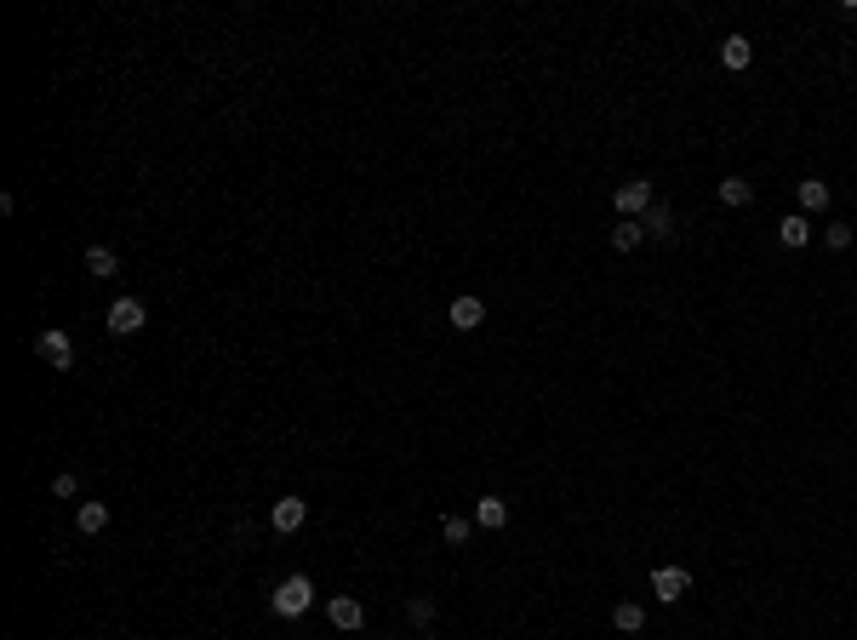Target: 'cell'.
<instances>
[{
	"label": "cell",
	"mask_w": 857,
	"mask_h": 640,
	"mask_svg": "<svg viewBox=\"0 0 857 640\" xmlns=\"http://www.w3.org/2000/svg\"><path fill=\"white\" fill-rule=\"evenodd\" d=\"M794 200H800L806 217H812V212H829V183H823V178H806L800 189H794Z\"/></svg>",
	"instance_id": "cell-13"
},
{
	"label": "cell",
	"mask_w": 857,
	"mask_h": 640,
	"mask_svg": "<svg viewBox=\"0 0 857 640\" xmlns=\"http://www.w3.org/2000/svg\"><path fill=\"white\" fill-rule=\"evenodd\" d=\"M115 269H120V258L109 252V246H92V252H86V275H92V280H109Z\"/></svg>",
	"instance_id": "cell-19"
},
{
	"label": "cell",
	"mask_w": 857,
	"mask_h": 640,
	"mask_svg": "<svg viewBox=\"0 0 857 640\" xmlns=\"http://www.w3.org/2000/svg\"><path fill=\"white\" fill-rule=\"evenodd\" d=\"M509 521V504L497 492H486V497H475V526H486V532H497V526Z\"/></svg>",
	"instance_id": "cell-11"
},
{
	"label": "cell",
	"mask_w": 857,
	"mask_h": 640,
	"mask_svg": "<svg viewBox=\"0 0 857 640\" xmlns=\"http://www.w3.org/2000/svg\"><path fill=\"white\" fill-rule=\"evenodd\" d=\"M52 492H57V497H74V492H81V480H74V475H57Z\"/></svg>",
	"instance_id": "cell-22"
},
{
	"label": "cell",
	"mask_w": 857,
	"mask_h": 640,
	"mask_svg": "<svg viewBox=\"0 0 857 640\" xmlns=\"http://www.w3.org/2000/svg\"><path fill=\"white\" fill-rule=\"evenodd\" d=\"M269 521H275V532H298V526L309 521V504H303L298 492H286V497H280V504L269 509Z\"/></svg>",
	"instance_id": "cell-7"
},
{
	"label": "cell",
	"mask_w": 857,
	"mask_h": 640,
	"mask_svg": "<svg viewBox=\"0 0 857 640\" xmlns=\"http://www.w3.org/2000/svg\"><path fill=\"white\" fill-rule=\"evenodd\" d=\"M103 326H109L115 338H132V332H144V326H149V309L137 303V298H115V303H109V320H103Z\"/></svg>",
	"instance_id": "cell-2"
},
{
	"label": "cell",
	"mask_w": 857,
	"mask_h": 640,
	"mask_svg": "<svg viewBox=\"0 0 857 640\" xmlns=\"http://www.w3.org/2000/svg\"><path fill=\"white\" fill-rule=\"evenodd\" d=\"M441 532H446L451 549H463V543H469V532H475V521H469V514H446V521H441Z\"/></svg>",
	"instance_id": "cell-20"
},
{
	"label": "cell",
	"mask_w": 857,
	"mask_h": 640,
	"mask_svg": "<svg viewBox=\"0 0 857 640\" xmlns=\"http://www.w3.org/2000/svg\"><path fill=\"white\" fill-rule=\"evenodd\" d=\"M852 241H857V224H846V217H835V224L823 229V246H829V252H852Z\"/></svg>",
	"instance_id": "cell-18"
},
{
	"label": "cell",
	"mask_w": 857,
	"mask_h": 640,
	"mask_svg": "<svg viewBox=\"0 0 857 640\" xmlns=\"http://www.w3.org/2000/svg\"><path fill=\"white\" fill-rule=\"evenodd\" d=\"M651 200H658V195H651L646 178H629V183H617V189H612V206H617L623 217H646Z\"/></svg>",
	"instance_id": "cell-3"
},
{
	"label": "cell",
	"mask_w": 857,
	"mask_h": 640,
	"mask_svg": "<svg viewBox=\"0 0 857 640\" xmlns=\"http://www.w3.org/2000/svg\"><path fill=\"white\" fill-rule=\"evenodd\" d=\"M641 241H646V224H641V217H617V229H612V246H617V252H634Z\"/></svg>",
	"instance_id": "cell-16"
},
{
	"label": "cell",
	"mask_w": 857,
	"mask_h": 640,
	"mask_svg": "<svg viewBox=\"0 0 857 640\" xmlns=\"http://www.w3.org/2000/svg\"><path fill=\"white\" fill-rule=\"evenodd\" d=\"M612 629H617V635H641V629H646V606H641V601H617V606H612Z\"/></svg>",
	"instance_id": "cell-10"
},
{
	"label": "cell",
	"mask_w": 857,
	"mask_h": 640,
	"mask_svg": "<svg viewBox=\"0 0 857 640\" xmlns=\"http://www.w3.org/2000/svg\"><path fill=\"white\" fill-rule=\"evenodd\" d=\"M326 618H332V629H343V635H361L366 629V606L354 595H332V601H326Z\"/></svg>",
	"instance_id": "cell-5"
},
{
	"label": "cell",
	"mask_w": 857,
	"mask_h": 640,
	"mask_svg": "<svg viewBox=\"0 0 857 640\" xmlns=\"http://www.w3.org/2000/svg\"><path fill=\"white\" fill-rule=\"evenodd\" d=\"M389 640H395V635H389Z\"/></svg>",
	"instance_id": "cell-23"
},
{
	"label": "cell",
	"mask_w": 857,
	"mask_h": 640,
	"mask_svg": "<svg viewBox=\"0 0 857 640\" xmlns=\"http://www.w3.org/2000/svg\"><path fill=\"white\" fill-rule=\"evenodd\" d=\"M35 355H40L52 372H69V366H74V343H69V332H57V326L35 338Z\"/></svg>",
	"instance_id": "cell-4"
},
{
	"label": "cell",
	"mask_w": 857,
	"mask_h": 640,
	"mask_svg": "<svg viewBox=\"0 0 857 640\" xmlns=\"http://www.w3.org/2000/svg\"><path fill=\"white\" fill-rule=\"evenodd\" d=\"M641 224H646V241H675L680 235V229H675V206H663V200H651Z\"/></svg>",
	"instance_id": "cell-8"
},
{
	"label": "cell",
	"mask_w": 857,
	"mask_h": 640,
	"mask_svg": "<svg viewBox=\"0 0 857 640\" xmlns=\"http://www.w3.org/2000/svg\"><path fill=\"white\" fill-rule=\"evenodd\" d=\"M309 601H315V583H309V572L280 577V583H275V595H269L275 618H303V612H309Z\"/></svg>",
	"instance_id": "cell-1"
},
{
	"label": "cell",
	"mask_w": 857,
	"mask_h": 640,
	"mask_svg": "<svg viewBox=\"0 0 857 640\" xmlns=\"http://www.w3.org/2000/svg\"><path fill=\"white\" fill-rule=\"evenodd\" d=\"M721 64H726V69H749V64H755V46L743 40V35H726V40H721Z\"/></svg>",
	"instance_id": "cell-14"
},
{
	"label": "cell",
	"mask_w": 857,
	"mask_h": 640,
	"mask_svg": "<svg viewBox=\"0 0 857 640\" xmlns=\"http://www.w3.org/2000/svg\"><path fill=\"white\" fill-rule=\"evenodd\" d=\"M446 320L458 326V332H475V326H486V303H480V298H451Z\"/></svg>",
	"instance_id": "cell-9"
},
{
	"label": "cell",
	"mask_w": 857,
	"mask_h": 640,
	"mask_svg": "<svg viewBox=\"0 0 857 640\" xmlns=\"http://www.w3.org/2000/svg\"><path fill=\"white\" fill-rule=\"evenodd\" d=\"M686 589H692V572H686V566H658V572H651V595H658V601L675 606Z\"/></svg>",
	"instance_id": "cell-6"
},
{
	"label": "cell",
	"mask_w": 857,
	"mask_h": 640,
	"mask_svg": "<svg viewBox=\"0 0 857 640\" xmlns=\"http://www.w3.org/2000/svg\"><path fill=\"white\" fill-rule=\"evenodd\" d=\"M721 200H726L731 212H743V206L755 200V183H749V178H721Z\"/></svg>",
	"instance_id": "cell-17"
},
{
	"label": "cell",
	"mask_w": 857,
	"mask_h": 640,
	"mask_svg": "<svg viewBox=\"0 0 857 640\" xmlns=\"http://www.w3.org/2000/svg\"><path fill=\"white\" fill-rule=\"evenodd\" d=\"M74 526H81V538H98L109 526V504H81L74 509Z\"/></svg>",
	"instance_id": "cell-15"
},
{
	"label": "cell",
	"mask_w": 857,
	"mask_h": 640,
	"mask_svg": "<svg viewBox=\"0 0 857 640\" xmlns=\"http://www.w3.org/2000/svg\"><path fill=\"white\" fill-rule=\"evenodd\" d=\"M777 241H783V246H794V252H800V246L812 241V217H806V212H789L783 224H777Z\"/></svg>",
	"instance_id": "cell-12"
},
{
	"label": "cell",
	"mask_w": 857,
	"mask_h": 640,
	"mask_svg": "<svg viewBox=\"0 0 857 640\" xmlns=\"http://www.w3.org/2000/svg\"><path fill=\"white\" fill-rule=\"evenodd\" d=\"M407 618H412V629H434V601L429 595H412L407 601Z\"/></svg>",
	"instance_id": "cell-21"
}]
</instances>
